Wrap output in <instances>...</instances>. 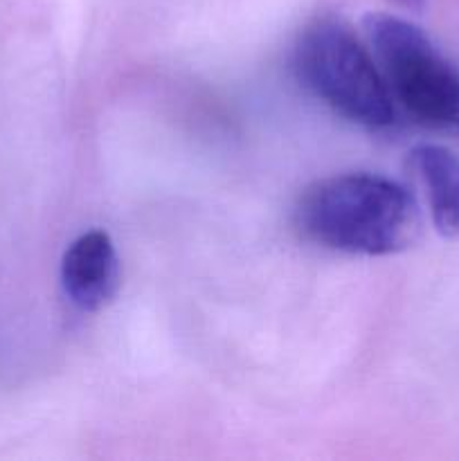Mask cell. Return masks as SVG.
Segmentation results:
<instances>
[{
    "mask_svg": "<svg viewBox=\"0 0 459 461\" xmlns=\"http://www.w3.org/2000/svg\"><path fill=\"white\" fill-rule=\"evenodd\" d=\"M295 225L328 250L387 257L418 241L421 212L412 194L385 176L340 174L302 192Z\"/></svg>",
    "mask_w": 459,
    "mask_h": 461,
    "instance_id": "6da1fadb",
    "label": "cell"
},
{
    "mask_svg": "<svg viewBox=\"0 0 459 461\" xmlns=\"http://www.w3.org/2000/svg\"><path fill=\"white\" fill-rule=\"evenodd\" d=\"M297 81L315 99L363 129H387L396 106L376 57L358 39L354 27L336 14L306 23L292 45Z\"/></svg>",
    "mask_w": 459,
    "mask_h": 461,
    "instance_id": "7a4b0ae2",
    "label": "cell"
},
{
    "mask_svg": "<svg viewBox=\"0 0 459 461\" xmlns=\"http://www.w3.org/2000/svg\"><path fill=\"white\" fill-rule=\"evenodd\" d=\"M363 32L394 102L421 124L459 131V70L430 36L414 23L382 12L367 14Z\"/></svg>",
    "mask_w": 459,
    "mask_h": 461,
    "instance_id": "3957f363",
    "label": "cell"
},
{
    "mask_svg": "<svg viewBox=\"0 0 459 461\" xmlns=\"http://www.w3.org/2000/svg\"><path fill=\"white\" fill-rule=\"evenodd\" d=\"M61 286L84 313H97L120 291V257L104 230H88L68 246L61 259Z\"/></svg>",
    "mask_w": 459,
    "mask_h": 461,
    "instance_id": "277c9868",
    "label": "cell"
},
{
    "mask_svg": "<svg viewBox=\"0 0 459 461\" xmlns=\"http://www.w3.org/2000/svg\"><path fill=\"white\" fill-rule=\"evenodd\" d=\"M408 165L426 194L435 228L459 239V156L441 144H418L408 153Z\"/></svg>",
    "mask_w": 459,
    "mask_h": 461,
    "instance_id": "5b68a950",
    "label": "cell"
},
{
    "mask_svg": "<svg viewBox=\"0 0 459 461\" xmlns=\"http://www.w3.org/2000/svg\"><path fill=\"white\" fill-rule=\"evenodd\" d=\"M392 3L396 5V7L400 9H408V12H423V7H426L428 0H392Z\"/></svg>",
    "mask_w": 459,
    "mask_h": 461,
    "instance_id": "8992f818",
    "label": "cell"
}]
</instances>
